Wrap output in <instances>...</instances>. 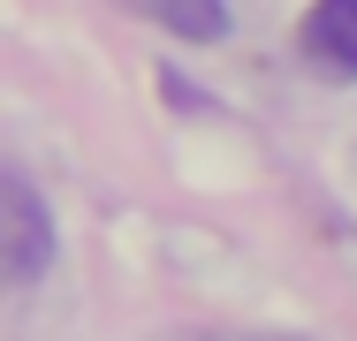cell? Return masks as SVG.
Wrapping results in <instances>:
<instances>
[{
	"mask_svg": "<svg viewBox=\"0 0 357 341\" xmlns=\"http://www.w3.org/2000/svg\"><path fill=\"white\" fill-rule=\"evenodd\" d=\"M46 266H54V220H46V205H38V190L23 175H0V280L31 288Z\"/></svg>",
	"mask_w": 357,
	"mask_h": 341,
	"instance_id": "6da1fadb",
	"label": "cell"
},
{
	"mask_svg": "<svg viewBox=\"0 0 357 341\" xmlns=\"http://www.w3.org/2000/svg\"><path fill=\"white\" fill-rule=\"evenodd\" d=\"M296 46H304V68H312V76L357 84V0H312Z\"/></svg>",
	"mask_w": 357,
	"mask_h": 341,
	"instance_id": "7a4b0ae2",
	"label": "cell"
},
{
	"mask_svg": "<svg viewBox=\"0 0 357 341\" xmlns=\"http://www.w3.org/2000/svg\"><path fill=\"white\" fill-rule=\"evenodd\" d=\"M137 15H152L160 31H175L183 46H213L220 31H228V8L220 0H130Z\"/></svg>",
	"mask_w": 357,
	"mask_h": 341,
	"instance_id": "3957f363",
	"label": "cell"
}]
</instances>
